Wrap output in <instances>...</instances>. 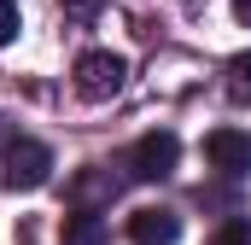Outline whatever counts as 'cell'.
Here are the masks:
<instances>
[{
  "label": "cell",
  "mask_w": 251,
  "mask_h": 245,
  "mask_svg": "<svg viewBox=\"0 0 251 245\" xmlns=\"http://www.w3.org/2000/svg\"><path fill=\"white\" fill-rule=\"evenodd\" d=\"M6 187H47V175H53V152L41 146V140H29V134H12L6 140Z\"/></svg>",
  "instance_id": "1"
},
{
  "label": "cell",
  "mask_w": 251,
  "mask_h": 245,
  "mask_svg": "<svg viewBox=\"0 0 251 245\" xmlns=\"http://www.w3.org/2000/svg\"><path fill=\"white\" fill-rule=\"evenodd\" d=\"M70 76H76V94H82V99H111V94L123 88L128 64L117 59V53H82Z\"/></svg>",
  "instance_id": "2"
},
{
  "label": "cell",
  "mask_w": 251,
  "mask_h": 245,
  "mask_svg": "<svg viewBox=\"0 0 251 245\" xmlns=\"http://www.w3.org/2000/svg\"><path fill=\"white\" fill-rule=\"evenodd\" d=\"M176 158H181V140H176L170 128H152V134L134 140V158H128V164H134L140 181H164V175L176 170Z\"/></svg>",
  "instance_id": "3"
},
{
  "label": "cell",
  "mask_w": 251,
  "mask_h": 245,
  "mask_svg": "<svg viewBox=\"0 0 251 245\" xmlns=\"http://www.w3.org/2000/svg\"><path fill=\"white\" fill-rule=\"evenodd\" d=\"M204 158H210L222 175H246L251 170V134L246 128H210V134H204Z\"/></svg>",
  "instance_id": "4"
},
{
  "label": "cell",
  "mask_w": 251,
  "mask_h": 245,
  "mask_svg": "<svg viewBox=\"0 0 251 245\" xmlns=\"http://www.w3.org/2000/svg\"><path fill=\"white\" fill-rule=\"evenodd\" d=\"M128 234H134V245H176L181 240V216L164 210V204H146V210L128 216Z\"/></svg>",
  "instance_id": "5"
},
{
  "label": "cell",
  "mask_w": 251,
  "mask_h": 245,
  "mask_svg": "<svg viewBox=\"0 0 251 245\" xmlns=\"http://www.w3.org/2000/svg\"><path fill=\"white\" fill-rule=\"evenodd\" d=\"M64 245H105V216H100V210L64 216Z\"/></svg>",
  "instance_id": "6"
},
{
  "label": "cell",
  "mask_w": 251,
  "mask_h": 245,
  "mask_svg": "<svg viewBox=\"0 0 251 245\" xmlns=\"http://www.w3.org/2000/svg\"><path fill=\"white\" fill-rule=\"evenodd\" d=\"M204 245H251V216H228Z\"/></svg>",
  "instance_id": "7"
},
{
  "label": "cell",
  "mask_w": 251,
  "mask_h": 245,
  "mask_svg": "<svg viewBox=\"0 0 251 245\" xmlns=\"http://www.w3.org/2000/svg\"><path fill=\"white\" fill-rule=\"evenodd\" d=\"M228 76H234V82H228V94H234V99L246 105V99H251V64H234Z\"/></svg>",
  "instance_id": "8"
},
{
  "label": "cell",
  "mask_w": 251,
  "mask_h": 245,
  "mask_svg": "<svg viewBox=\"0 0 251 245\" xmlns=\"http://www.w3.org/2000/svg\"><path fill=\"white\" fill-rule=\"evenodd\" d=\"M18 35V0H0V47Z\"/></svg>",
  "instance_id": "9"
},
{
  "label": "cell",
  "mask_w": 251,
  "mask_h": 245,
  "mask_svg": "<svg viewBox=\"0 0 251 245\" xmlns=\"http://www.w3.org/2000/svg\"><path fill=\"white\" fill-rule=\"evenodd\" d=\"M105 0H64V18H76V24H88L94 12H100Z\"/></svg>",
  "instance_id": "10"
},
{
  "label": "cell",
  "mask_w": 251,
  "mask_h": 245,
  "mask_svg": "<svg viewBox=\"0 0 251 245\" xmlns=\"http://www.w3.org/2000/svg\"><path fill=\"white\" fill-rule=\"evenodd\" d=\"M234 12H240V24H251V0H234Z\"/></svg>",
  "instance_id": "11"
},
{
  "label": "cell",
  "mask_w": 251,
  "mask_h": 245,
  "mask_svg": "<svg viewBox=\"0 0 251 245\" xmlns=\"http://www.w3.org/2000/svg\"><path fill=\"white\" fill-rule=\"evenodd\" d=\"M187 6H204V0H187Z\"/></svg>",
  "instance_id": "12"
}]
</instances>
